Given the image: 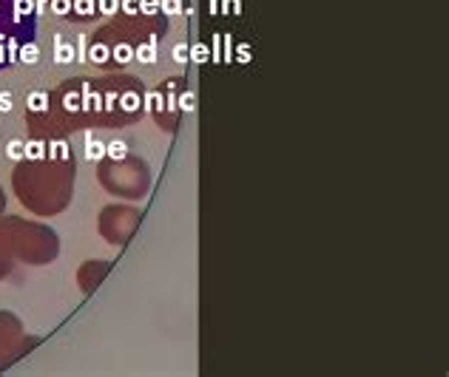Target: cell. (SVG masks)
<instances>
[{"instance_id": "obj_1", "label": "cell", "mask_w": 449, "mask_h": 377, "mask_svg": "<svg viewBox=\"0 0 449 377\" xmlns=\"http://www.w3.org/2000/svg\"><path fill=\"white\" fill-rule=\"evenodd\" d=\"M54 60H57V62H71V60H74V45L66 43L63 37H57V51H54Z\"/></svg>"}, {"instance_id": "obj_2", "label": "cell", "mask_w": 449, "mask_h": 377, "mask_svg": "<svg viewBox=\"0 0 449 377\" xmlns=\"http://www.w3.org/2000/svg\"><path fill=\"white\" fill-rule=\"evenodd\" d=\"M103 153H106V145L88 136V139H86V159H91V162H97V159H103Z\"/></svg>"}, {"instance_id": "obj_3", "label": "cell", "mask_w": 449, "mask_h": 377, "mask_svg": "<svg viewBox=\"0 0 449 377\" xmlns=\"http://www.w3.org/2000/svg\"><path fill=\"white\" fill-rule=\"evenodd\" d=\"M106 153H108L111 159H125L128 148H125V142H123V139H114V142H108V145H106Z\"/></svg>"}, {"instance_id": "obj_4", "label": "cell", "mask_w": 449, "mask_h": 377, "mask_svg": "<svg viewBox=\"0 0 449 377\" xmlns=\"http://www.w3.org/2000/svg\"><path fill=\"white\" fill-rule=\"evenodd\" d=\"M137 60H140V62H154V60H157V45H154V40H151V43H145V45H140Z\"/></svg>"}, {"instance_id": "obj_5", "label": "cell", "mask_w": 449, "mask_h": 377, "mask_svg": "<svg viewBox=\"0 0 449 377\" xmlns=\"http://www.w3.org/2000/svg\"><path fill=\"white\" fill-rule=\"evenodd\" d=\"M46 105H49V97H46L43 91H37V94L29 97V108H32V111H43Z\"/></svg>"}, {"instance_id": "obj_6", "label": "cell", "mask_w": 449, "mask_h": 377, "mask_svg": "<svg viewBox=\"0 0 449 377\" xmlns=\"http://www.w3.org/2000/svg\"><path fill=\"white\" fill-rule=\"evenodd\" d=\"M37 57H40V51H37V45L26 43L23 48H20V60L23 62H37Z\"/></svg>"}, {"instance_id": "obj_7", "label": "cell", "mask_w": 449, "mask_h": 377, "mask_svg": "<svg viewBox=\"0 0 449 377\" xmlns=\"http://www.w3.org/2000/svg\"><path fill=\"white\" fill-rule=\"evenodd\" d=\"M159 9L165 11V14H179V11H182V3H179V0H162Z\"/></svg>"}, {"instance_id": "obj_8", "label": "cell", "mask_w": 449, "mask_h": 377, "mask_svg": "<svg viewBox=\"0 0 449 377\" xmlns=\"http://www.w3.org/2000/svg\"><path fill=\"white\" fill-rule=\"evenodd\" d=\"M140 11H142V14H157V11H159V0H140Z\"/></svg>"}, {"instance_id": "obj_9", "label": "cell", "mask_w": 449, "mask_h": 377, "mask_svg": "<svg viewBox=\"0 0 449 377\" xmlns=\"http://www.w3.org/2000/svg\"><path fill=\"white\" fill-rule=\"evenodd\" d=\"M191 57H194L196 62H205L208 60V45H202V43L194 45V48H191Z\"/></svg>"}, {"instance_id": "obj_10", "label": "cell", "mask_w": 449, "mask_h": 377, "mask_svg": "<svg viewBox=\"0 0 449 377\" xmlns=\"http://www.w3.org/2000/svg\"><path fill=\"white\" fill-rule=\"evenodd\" d=\"M174 60L176 62H185L188 60V45L185 43H176L174 45Z\"/></svg>"}, {"instance_id": "obj_11", "label": "cell", "mask_w": 449, "mask_h": 377, "mask_svg": "<svg viewBox=\"0 0 449 377\" xmlns=\"http://www.w3.org/2000/svg\"><path fill=\"white\" fill-rule=\"evenodd\" d=\"M179 105L185 108V111H194V105H196V99H194V94H191V91H185V97L179 99Z\"/></svg>"}, {"instance_id": "obj_12", "label": "cell", "mask_w": 449, "mask_h": 377, "mask_svg": "<svg viewBox=\"0 0 449 377\" xmlns=\"http://www.w3.org/2000/svg\"><path fill=\"white\" fill-rule=\"evenodd\" d=\"M20 153H23V145H20V142H12V145H9V156L12 159H20Z\"/></svg>"}, {"instance_id": "obj_13", "label": "cell", "mask_w": 449, "mask_h": 377, "mask_svg": "<svg viewBox=\"0 0 449 377\" xmlns=\"http://www.w3.org/2000/svg\"><path fill=\"white\" fill-rule=\"evenodd\" d=\"M12 108V97L9 94H0V111H9Z\"/></svg>"}, {"instance_id": "obj_14", "label": "cell", "mask_w": 449, "mask_h": 377, "mask_svg": "<svg viewBox=\"0 0 449 377\" xmlns=\"http://www.w3.org/2000/svg\"><path fill=\"white\" fill-rule=\"evenodd\" d=\"M137 9H140V0H125V11L128 14H134Z\"/></svg>"}]
</instances>
